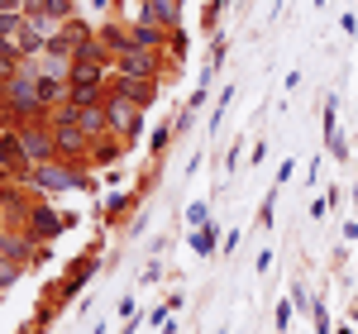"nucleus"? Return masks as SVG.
<instances>
[{"label":"nucleus","mask_w":358,"mask_h":334,"mask_svg":"<svg viewBox=\"0 0 358 334\" xmlns=\"http://www.w3.org/2000/svg\"><path fill=\"white\" fill-rule=\"evenodd\" d=\"M115 91H120L124 101H134L138 110H148L153 96H158V86H153V82H134V77H115Z\"/></svg>","instance_id":"9"},{"label":"nucleus","mask_w":358,"mask_h":334,"mask_svg":"<svg viewBox=\"0 0 358 334\" xmlns=\"http://www.w3.org/2000/svg\"><path fill=\"white\" fill-rule=\"evenodd\" d=\"M106 119H110V139H120V143H129L143 129V110L134 101H124L120 91H106Z\"/></svg>","instance_id":"2"},{"label":"nucleus","mask_w":358,"mask_h":334,"mask_svg":"<svg viewBox=\"0 0 358 334\" xmlns=\"http://www.w3.org/2000/svg\"><path fill=\"white\" fill-rule=\"evenodd\" d=\"M20 143H24L29 167L57 163V148H53V129H48V119H34V124H24V129H20Z\"/></svg>","instance_id":"3"},{"label":"nucleus","mask_w":358,"mask_h":334,"mask_svg":"<svg viewBox=\"0 0 358 334\" xmlns=\"http://www.w3.org/2000/svg\"><path fill=\"white\" fill-rule=\"evenodd\" d=\"M0 258H10V263L24 268L29 258H34V234H29V229H5V234H0Z\"/></svg>","instance_id":"8"},{"label":"nucleus","mask_w":358,"mask_h":334,"mask_svg":"<svg viewBox=\"0 0 358 334\" xmlns=\"http://www.w3.org/2000/svg\"><path fill=\"white\" fill-rule=\"evenodd\" d=\"M20 273H24L20 263H10V258H0V291H5V286H15V282H20Z\"/></svg>","instance_id":"12"},{"label":"nucleus","mask_w":358,"mask_h":334,"mask_svg":"<svg viewBox=\"0 0 358 334\" xmlns=\"http://www.w3.org/2000/svg\"><path fill=\"white\" fill-rule=\"evenodd\" d=\"M5 106L15 115H29V119H43V106H38V72H29V67H20L10 82H5Z\"/></svg>","instance_id":"1"},{"label":"nucleus","mask_w":358,"mask_h":334,"mask_svg":"<svg viewBox=\"0 0 358 334\" xmlns=\"http://www.w3.org/2000/svg\"><path fill=\"white\" fill-rule=\"evenodd\" d=\"M163 72V57L143 53V48H129V53L115 57V77H134V82H153Z\"/></svg>","instance_id":"4"},{"label":"nucleus","mask_w":358,"mask_h":334,"mask_svg":"<svg viewBox=\"0 0 358 334\" xmlns=\"http://www.w3.org/2000/svg\"><path fill=\"white\" fill-rule=\"evenodd\" d=\"M53 129V148H57V163H77L86 148H91V139L82 134V124H48Z\"/></svg>","instance_id":"6"},{"label":"nucleus","mask_w":358,"mask_h":334,"mask_svg":"<svg viewBox=\"0 0 358 334\" xmlns=\"http://www.w3.org/2000/svg\"><path fill=\"white\" fill-rule=\"evenodd\" d=\"M129 34H134V48H143V53H163V38H167V29H163V24L134 20V24H129Z\"/></svg>","instance_id":"10"},{"label":"nucleus","mask_w":358,"mask_h":334,"mask_svg":"<svg viewBox=\"0 0 358 334\" xmlns=\"http://www.w3.org/2000/svg\"><path fill=\"white\" fill-rule=\"evenodd\" d=\"M0 172H10V177H29V172H34L29 158H24L20 134H10V129H0Z\"/></svg>","instance_id":"7"},{"label":"nucleus","mask_w":358,"mask_h":334,"mask_svg":"<svg viewBox=\"0 0 358 334\" xmlns=\"http://www.w3.org/2000/svg\"><path fill=\"white\" fill-rule=\"evenodd\" d=\"M29 182L38 187V191H67V187H86V177L82 172H72V167H62V163H43V167H34L29 172Z\"/></svg>","instance_id":"5"},{"label":"nucleus","mask_w":358,"mask_h":334,"mask_svg":"<svg viewBox=\"0 0 358 334\" xmlns=\"http://www.w3.org/2000/svg\"><path fill=\"white\" fill-rule=\"evenodd\" d=\"M0 15H24V0H0Z\"/></svg>","instance_id":"14"},{"label":"nucleus","mask_w":358,"mask_h":334,"mask_svg":"<svg viewBox=\"0 0 358 334\" xmlns=\"http://www.w3.org/2000/svg\"><path fill=\"white\" fill-rule=\"evenodd\" d=\"M210 234H215V229H201V234H196V249H201V253L215 249V239H210Z\"/></svg>","instance_id":"13"},{"label":"nucleus","mask_w":358,"mask_h":334,"mask_svg":"<svg viewBox=\"0 0 358 334\" xmlns=\"http://www.w3.org/2000/svg\"><path fill=\"white\" fill-rule=\"evenodd\" d=\"M177 5H182V0H143V20H148V24L172 29V24H177Z\"/></svg>","instance_id":"11"}]
</instances>
